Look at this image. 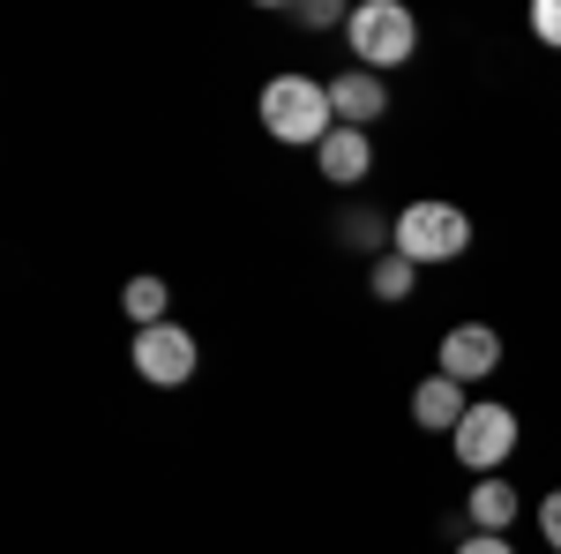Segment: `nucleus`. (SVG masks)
Returning a JSON list of instances; mask_svg holds the SVG:
<instances>
[{"instance_id":"nucleus-1","label":"nucleus","mask_w":561,"mask_h":554,"mask_svg":"<svg viewBox=\"0 0 561 554\" xmlns=\"http://www.w3.org/2000/svg\"><path fill=\"white\" fill-rule=\"evenodd\" d=\"M262 128L277 135V143H314V150H322V135L337 128L330 83H314V76H277V83L262 90Z\"/></svg>"},{"instance_id":"nucleus-2","label":"nucleus","mask_w":561,"mask_h":554,"mask_svg":"<svg viewBox=\"0 0 561 554\" xmlns=\"http://www.w3.org/2000/svg\"><path fill=\"white\" fill-rule=\"evenodd\" d=\"M345 38H352V60L382 76V68H404V60H412L420 23H412L404 0H359V8L345 15Z\"/></svg>"},{"instance_id":"nucleus-3","label":"nucleus","mask_w":561,"mask_h":554,"mask_svg":"<svg viewBox=\"0 0 561 554\" xmlns=\"http://www.w3.org/2000/svg\"><path fill=\"white\" fill-rule=\"evenodd\" d=\"M389 248L404 262H457L472 248V217L457 203H404V217L389 225Z\"/></svg>"},{"instance_id":"nucleus-4","label":"nucleus","mask_w":561,"mask_h":554,"mask_svg":"<svg viewBox=\"0 0 561 554\" xmlns=\"http://www.w3.org/2000/svg\"><path fill=\"white\" fill-rule=\"evenodd\" d=\"M449 442H457V465H465V472L510 465V450H517V412H510V405H472L465 427H457Z\"/></svg>"},{"instance_id":"nucleus-5","label":"nucleus","mask_w":561,"mask_h":554,"mask_svg":"<svg viewBox=\"0 0 561 554\" xmlns=\"http://www.w3.org/2000/svg\"><path fill=\"white\" fill-rule=\"evenodd\" d=\"M135 375L158 389H180L195 375V338L180 323H158V330H135Z\"/></svg>"},{"instance_id":"nucleus-6","label":"nucleus","mask_w":561,"mask_h":554,"mask_svg":"<svg viewBox=\"0 0 561 554\" xmlns=\"http://www.w3.org/2000/svg\"><path fill=\"white\" fill-rule=\"evenodd\" d=\"M502 368V338L486 330V323H457L449 338H442V375L449 383H486Z\"/></svg>"},{"instance_id":"nucleus-7","label":"nucleus","mask_w":561,"mask_h":554,"mask_svg":"<svg viewBox=\"0 0 561 554\" xmlns=\"http://www.w3.org/2000/svg\"><path fill=\"white\" fill-rule=\"evenodd\" d=\"M465 412H472V405H465V383H449V375H427V383L412 389V420L434 427V434H457Z\"/></svg>"},{"instance_id":"nucleus-8","label":"nucleus","mask_w":561,"mask_h":554,"mask_svg":"<svg viewBox=\"0 0 561 554\" xmlns=\"http://www.w3.org/2000/svg\"><path fill=\"white\" fill-rule=\"evenodd\" d=\"M314 158H322V180H337V188H359L367 166H375V150H367V135H359V128H330Z\"/></svg>"},{"instance_id":"nucleus-9","label":"nucleus","mask_w":561,"mask_h":554,"mask_svg":"<svg viewBox=\"0 0 561 554\" xmlns=\"http://www.w3.org/2000/svg\"><path fill=\"white\" fill-rule=\"evenodd\" d=\"M330 105H337V128H359V121H375L382 113V76L375 68H352L330 83Z\"/></svg>"},{"instance_id":"nucleus-10","label":"nucleus","mask_w":561,"mask_h":554,"mask_svg":"<svg viewBox=\"0 0 561 554\" xmlns=\"http://www.w3.org/2000/svg\"><path fill=\"white\" fill-rule=\"evenodd\" d=\"M510 517H517V487H510V479H479L472 487V524L479 532H502Z\"/></svg>"},{"instance_id":"nucleus-11","label":"nucleus","mask_w":561,"mask_h":554,"mask_svg":"<svg viewBox=\"0 0 561 554\" xmlns=\"http://www.w3.org/2000/svg\"><path fill=\"white\" fill-rule=\"evenodd\" d=\"M165 299H173V293H165V278H135V285H128V315L142 323V330H158V323H165Z\"/></svg>"},{"instance_id":"nucleus-12","label":"nucleus","mask_w":561,"mask_h":554,"mask_svg":"<svg viewBox=\"0 0 561 554\" xmlns=\"http://www.w3.org/2000/svg\"><path fill=\"white\" fill-rule=\"evenodd\" d=\"M412 270H420V262H404L389 248V256L375 262V299H412Z\"/></svg>"},{"instance_id":"nucleus-13","label":"nucleus","mask_w":561,"mask_h":554,"mask_svg":"<svg viewBox=\"0 0 561 554\" xmlns=\"http://www.w3.org/2000/svg\"><path fill=\"white\" fill-rule=\"evenodd\" d=\"M531 31H539V45H561V0H539L531 8Z\"/></svg>"},{"instance_id":"nucleus-14","label":"nucleus","mask_w":561,"mask_h":554,"mask_svg":"<svg viewBox=\"0 0 561 554\" xmlns=\"http://www.w3.org/2000/svg\"><path fill=\"white\" fill-rule=\"evenodd\" d=\"M539 540H547V547L561 554V487L547 495V502H539Z\"/></svg>"},{"instance_id":"nucleus-15","label":"nucleus","mask_w":561,"mask_h":554,"mask_svg":"<svg viewBox=\"0 0 561 554\" xmlns=\"http://www.w3.org/2000/svg\"><path fill=\"white\" fill-rule=\"evenodd\" d=\"M457 554H510V540H494V532H479V540H465Z\"/></svg>"}]
</instances>
